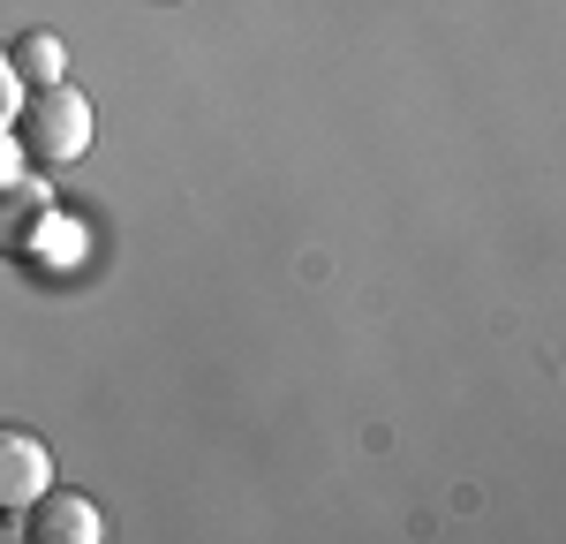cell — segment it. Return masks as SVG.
I'll use <instances>...</instances> for the list:
<instances>
[{
    "label": "cell",
    "instance_id": "cell-2",
    "mask_svg": "<svg viewBox=\"0 0 566 544\" xmlns=\"http://www.w3.org/2000/svg\"><path fill=\"white\" fill-rule=\"evenodd\" d=\"M53 484V453L39 431L23 423H0V522H23V506Z\"/></svg>",
    "mask_w": 566,
    "mask_h": 544
},
{
    "label": "cell",
    "instance_id": "cell-6",
    "mask_svg": "<svg viewBox=\"0 0 566 544\" xmlns=\"http://www.w3.org/2000/svg\"><path fill=\"white\" fill-rule=\"evenodd\" d=\"M15 106H23V76H15V61H8V45H0V129L15 122Z\"/></svg>",
    "mask_w": 566,
    "mask_h": 544
},
{
    "label": "cell",
    "instance_id": "cell-4",
    "mask_svg": "<svg viewBox=\"0 0 566 544\" xmlns=\"http://www.w3.org/2000/svg\"><path fill=\"white\" fill-rule=\"evenodd\" d=\"M53 227V197H45V181L31 175H8L0 181V258H31L39 250V234Z\"/></svg>",
    "mask_w": 566,
    "mask_h": 544
},
{
    "label": "cell",
    "instance_id": "cell-3",
    "mask_svg": "<svg viewBox=\"0 0 566 544\" xmlns=\"http://www.w3.org/2000/svg\"><path fill=\"white\" fill-rule=\"evenodd\" d=\"M15 530H23L31 544H98L106 537V514H98L84 492H53V484H45V492L23 506Z\"/></svg>",
    "mask_w": 566,
    "mask_h": 544
},
{
    "label": "cell",
    "instance_id": "cell-7",
    "mask_svg": "<svg viewBox=\"0 0 566 544\" xmlns=\"http://www.w3.org/2000/svg\"><path fill=\"white\" fill-rule=\"evenodd\" d=\"M23 175V144H15V129H0V181Z\"/></svg>",
    "mask_w": 566,
    "mask_h": 544
},
{
    "label": "cell",
    "instance_id": "cell-1",
    "mask_svg": "<svg viewBox=\"0 0 566 544\" xmlns=\"http://www.w3.org/2000/svg\"><path fill=\"white\" fill-rule=\"evenodd\" d=\"M15 144H23V159L39 167V175H61V167H76L91 151V98L76 84H45V91H23V106H15Z\"/></svg>",
    "mask_w": 566,
    "mask_h": 544
},
{
    "label": "cell",
    "instance_id": "cell-5",
    "mask_svg": "<svg viewBox=\"0 0 566 544\" xmlns=\"http://www.w3.org/2000/svg\"><path fill=\"white\" fill-rule=\"evenodd\" d=\"M8 61H15V76H23V91L69 84V45H61V31H23V39L8 45Z\"/></svg>",
    "mask_w": 566,
    "mask_h": 544
}]
</instances>
